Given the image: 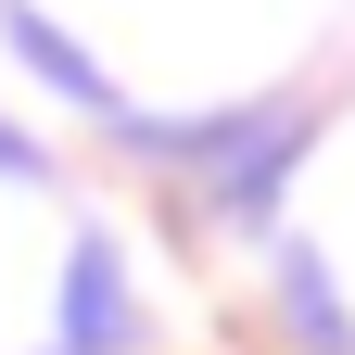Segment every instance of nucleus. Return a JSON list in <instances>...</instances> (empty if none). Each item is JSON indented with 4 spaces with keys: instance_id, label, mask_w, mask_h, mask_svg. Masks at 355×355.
Listing matches in <instances>:
<instances>
[{
    "instance_id": "1",
    "label": "nucleus",
    "mask_w": 355,
    "mask_h": 355,
    "mask_svg": "<svg viewBox=\"0 0 355 355\" xmlns=\"http://www.w3.org/2000/svg\"><path fill=\"white\" fill-rule=\"evenodd\" d=\"M64 343H76V355H114V343H127V292H114V254H102V241L76 254V292H64Z\"/></svg>"
}]
</instances>
